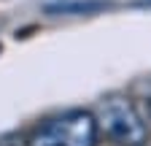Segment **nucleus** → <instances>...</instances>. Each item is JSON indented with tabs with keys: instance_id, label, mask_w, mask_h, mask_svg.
I'll use <instances>...</instances> for the list:
<instances>
[{
	"instance_id": "20e7f679",
	"label": "nucleus",
	"mask_w": 151,
	"mask_h": 146,
	"mask_svg": "<svg viewBox=\"0 0 151 146\" xmlns=\"http://www.w3.org/2000/svg\"><path fill=\"white\" fill-rule=\"evenodd\" d=\"M148 116H151V100H148Z\"/></svg>"
},
{
	"instance_id": "f257e3e1",
	"label": "nucleus",
	"mask_w": 151,
	"mask_h": 146,
	"mask_svg": "<svg viewBox=\"0 0 151 146\" xmlns=\"http://www.w3.org/2000/svg\"><path fill=\"white\" fill-rule=\"evenodd\" d=\"M100 127L92 111L73 108L62 116L38 124L27 135V146H97Z\"/></svg>"
},
{
	"instance_id": "7ed1b4c3",
	"label": "nucleus",
	"mask_w": 151,
	"mask_h": 146,
	"mask_svg": "<svg viewBox=\"0 0 151 146\" xmlns=\"http://www.w3.org/2000/svg\"><path fill=\"white\" fill-rule=\"evenodd\" d=\"M105 8V3H100V0H92V3H73V6H57V8H49V11H60V14H70V11H100Z\"/></svg>"
},
{
	"instance_id": "f03ea898",
	"label": "nucleus",
	"mask_w": 151,
	"mask_h": 146,
	"mask_svg": "<svg viewBox=\"0 0 151 146\" xmlns=\"http://www.w3.org/2000/svg\"><path fill=\"white\" fill-rule=\"evenodd\" d=\"M97 127L119 146H143L148 141V124L138 106L124 95H108L97 106Z\"/></svg>"
}]
</instances>
